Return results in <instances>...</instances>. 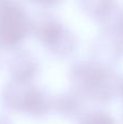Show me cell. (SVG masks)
Listing matches in <instances>:
<instances>
[{"instance_id":"cell-1","label":"cell","mask_w":123,"mask_h":124,"mask_svg":"<svg viewBox=\"0 0 123 124\" xmlns=\"http://www.w3.org/2000/svg\"><path fill=\"white\" fill-rule=\"evenodd\" d=\"M69 78L71 89L86 101L107 105L119 97L121 77L112 65L95 58L72 64Z\"/></svg>"},{"instance_id":"cell-2","label":"cell","mask_w":123,"mask_h":124,"mask_svg":"<svg viewBox=\"0 0 123 124\" xmlns=\"http://www.w3.org/2000/svg\"><path fill=\"white\" fill-rule=\"evenodd\" d=\"M32 36L51 56L59 59L71 57L78 46L75 34L62 20L49 13L32 19Z\"/></svg>"},{"instance_id":"cell-3","label":"cell","mask_w":123,"mask_h":124,"mask_svg":"<svg viewBox=\"0 0 123 124\" xmlns=\"http://www.w3.org/2000/svg\"><path fill=\"white\" fill-rule=\"evenodd\" d=\"M4 105L22 116L40 119L54 111V97L34 83L11 81L3 92Z\"/></svg>"},{"instance_id":"cell-4","label":"cell","mask_w":123,"mask_h":124,"mask_svg":"<svg viewBox=\"0 0 123 124\" xmlns=\"http://www.w3.org/2000/svg\"><path fill=\"white\" fill-rule=\"evenodd\" d=\"M32 36V17L20 0H0V47L20 49Z\"/></svg>"},{"instance_id":"cell-5","label":"cell","mask_w":123,"mask_h":124,"mask_svg":"<svg viewBox=\"0 0 123 124\" xmlns=\"http://www.w3.org/2000/svg\"><path fill=\"white\" fill-rule=\"evenodd\" d=\"M10 61L11 81L17 83H34L40 73V62L32 51L23 48L14 50Z\"/></svg>"},{"instance_id":"cell-6","label":"cell","mask_w":123,"mask_h":124,"mask_svg":"<svg viewBox=\"0 0 123 124\" xmlns=\"http://www.w3.org/2000/svg\"><path fill=\"white\" fill-rule=\"evenodd\" d=\"M87 101L73 89L54 97V111L61 116L71 120H78L86 110Z\"/></svg>"},{"instance_id":"cell-7","label":"cell","mask_w":123,"mask_h":124,"mask_svg":"<svg viewBox=\"0 0 123 124\" xmlns=\"http://www.w3.org/2000/svg\"><path fill=\"white\" fill-rule=\"evenodd\" d=\"M77 3L85 14L99 24L119 6L117 0H77Z\"/></svg>"},{"instance_id":"cell-8","label":"cell","mask_w":123,"mask_h":124,"mask_svg":"<svg viewBox=\"0 0 123 124\" xmlns=\"http://www.w3.org/2000/svg\"><path fill=\"white\" fill-rule=\"evenodd\" d=\"M104 28V35L112 38L123 48V9L118 6L100 23Z\"/></svg>"},{"instance_id":"cell-9","label":"cell","mask_w":123,"mask_h":124,"mask_svg":"<svg viewBox=\"0 0 123 124\" xmlns=\"http://www.w3.org/2000/svg\"><path fill=\"white\" fill-rule=\"evenodd\" d=\"M77 124H118L110 113L100 109L86 111L77 120Z\"/></svg>"},{"instance_id":"cell-10","label":"cell","mask_w":123,"mask_h":124,"mask_svg":"<svg viewBox=\"0 0 123 124\" xmlns=\"http://www.w3.org/2000/svg\"><path fill=\"white\" fill-rule=\"evenodd\" d=\"M27 2L32 3L33 6L37 7L43 10H50L52 8L60 6L64 0H26Z\"/></svg>"},{"instance_id":"cell-11","label":"cell","mask_w":123,"mask_h":124,"mask_svg":"<svg viewBox=\"0 0 123 124\" xmlns=\"http://www.w3.org/2000/svg\"><path fill=\"white\" fill-rule=\"evenodd\" d=\"M119 97L123 100V78H121L120 82V87H119Z\"/></svg>"}]
</instances>
